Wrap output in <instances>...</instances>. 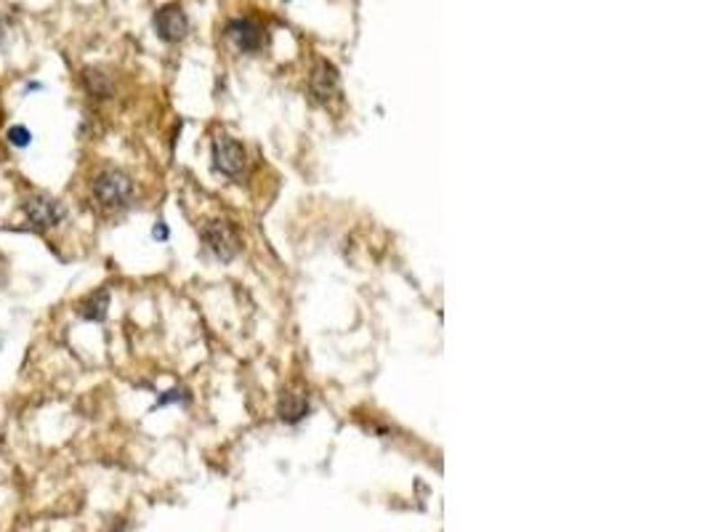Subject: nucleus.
Returning a JSON list of instances; mask_svg holds the SVG:
<instances>
[{
  "label": "nucleus",
  "instance_id": "12",
  "mask_svg": "<svg viewBox=\"0 0 710 532\" xmlns=\"http://www.w3.org/2000/svg\"><path fill=\"white\" fill-rule=\"evenodd\" d=\"M174 402H186V392H184V389H171V392H166V394L157 400V408H166V405H174Z\"/></svg>",
  "mask_w": 710,
  "mask_h": 532
},
{
  "label": "nucleus",
  "instance_id": "6",
  "mask_svg": "<svg viewBox=\"0 0 710 532\" xmlns=\"http://www.w3.org/2000/svg\"><path fill=\"white\" fill-rule=\"evenodd\" d=\"M227 35H229V41L235 43L237 49L245 51V54L258 51L261 43H264V30H261V24L253 22V19H232V22L227 24Z\"/></svg>",
  "mask_w": 710,
  "mask_h": 532
},
{
  "label": "nucleus",
  "instance_id": "4",
  "mask_svg": "<svg viewBox=\"0 0 710 532\" xmlns=\"http://www.w3.org/2000/svg\"><path fill=\"white\" fill-rule=\"evenodd\" d=\"M202 239L219 261H232L239 250L235 232L227 221H208L202 227Z\"/></svg>",
  "mask_w": 710,
  "mask_h": 532
},
{
  "label": "nucleus",
  "instance_id": "7",
  "mask_svg": "<svg viewBox=\"0 0 710 532\" xmlns=\"http://www.w3.org/2000/svg\"><path fill=\"white\" fill-rule=\"evenodd\" d=\"M309 86H311V94H314L319 102L333 99V96L338 94V72H336V67L328 64V61H319V64L314 67V72H311Z\"/></svg>",
  "mask_w": 710,
  "mask_h": 532
},
{
  "label": "nucleus",
  "instance_id": "13",
  "mask_svg": "<svg viewBox=\"0 0 710 532\" xmlns=\"http://www.w3.org/2000/svg\"><path fill=\"white\" fill-rule=\"evenodd\" d=\"M155 237H157V239H168V227H166V224H157V227H155Z\"/></svg>",
  "mask_w": 710,
  "mask_h": 532
},
{
  "label": "nucleus",
  "instance_id": "3",
  "mask_svg": "<svg viewBox=\"0 0 710 532\" xmlns=\"http://www.w3.org/2000/svg\"><path fill=\"white\" fill-rule=\"evenodd\" d=\"M24 216L27 221L35 227V230H51V227H59L67 216V211L61 208L57 200L51 197H43V194H35V197H27L24 200Z\"/></svg>",
  "mask_w": 710,
  "mask_h": 532
},
{
  "label": "nucleus",
  "instance_id": "11",
  "mask_svg": "<svg viewBox=\"0 0 710 532\" xmlns=\"http://www.w3.org/2000/svg\"><path fill=\"white\" fill-rule=\"evenodd\" d=\"M5 139H8L13 147H27V144L32 141V133H30L24 125H11L8 133H5Z\"/></svg>",
  "mask_w": 710,
  "mask_h": 532
},
{
  "label": "nucleus",
  "instance_id": "8",
  "mask_svg": "<svg viewBox=\"0 0 710 532\" xmlns=\"http://www.w3.org/2000/svg\"><path fill=\"white\" fill-rule=\"evenodd\" d=\"M277 413L285 423H298L309 415V397L303 392H285L277 402Z\"/></svg>",
  "mask_w": 710,
  "mask_h": 532
},
{
  "label": "nucleus",
  "instance_id": "1",
  "mask_svg": "<svg viewBox=\"0 0 710 532\" xmlns=\"http://www.w3.org/2000/svg\"><path fill=\"white\" fill-rule=\"evenodd\" d=\"M133 194V181L128 174H122L118 168H107L99 176L94 178V197L104 205V208H120L130 200Z\"/></svg>",
  "mask_w": 710,
  "mask_h": 532
},
{
  "label": "nucleus",
  "instance_id": "5",
  "mask_svg": "<svg viewBox=\"0 0 710 532\" xmlns=\"http://www.w3.org/2000/svg\"><path fill=\"white\" fill-rule=\"evenodd\" d=\"M155 30L166 43H178L189 32V19L178 5H166L155 14Z\"/></svg>",
  "mask_w": 710,
  "mask_h": 532
},
{
  "label": "nucleus",
  "instance_id": "2",
  "mask_svg": "<svg viewBox=\"0 0 710 532\" xmlns=\"http://www.w3.org/2000/svg\"><path fill=\"white\" fill-rule=\"evenodd\" d=\"M213 168L229 178H237L245 171V149L237 139L227 133L213 139Z\"/></svg>",
  "mask_w": 710,
  "mask_h": 532
},
{
  "label": "nucleus",
  "instance_id": "10",
  "mask_svg": "<svg viewBox=\"0 0 710 532\" xmlns=\"http://www.w3.org/2000/svg\"><path fill=\"white\" fill-rule=\"evenodd\" d=\"M85 80H88V91H91L94 96H99V99H107V96L112 94V86H110V80H107L102 72H88V75H85Z\"/></svg>",
  "mask_w": 710,
  "mask_h": 532
},
{
  "label": "nucleus",
  "instance_id": "9",
  "mask_svg": "<svg viewBox=\"0 0 710 532\" xmlns=\"http://www.w3.org/2000/svg\"><path fill=\"white\" fill-rule=\"evenodd\" d=\"M107 306H110V291L102 288V291L91 293L80 303V317L88 320V322H102L107 317Z\"/></svg>",
  "mask_w": 710,
  "mask_h": 532
}]
</instances>
